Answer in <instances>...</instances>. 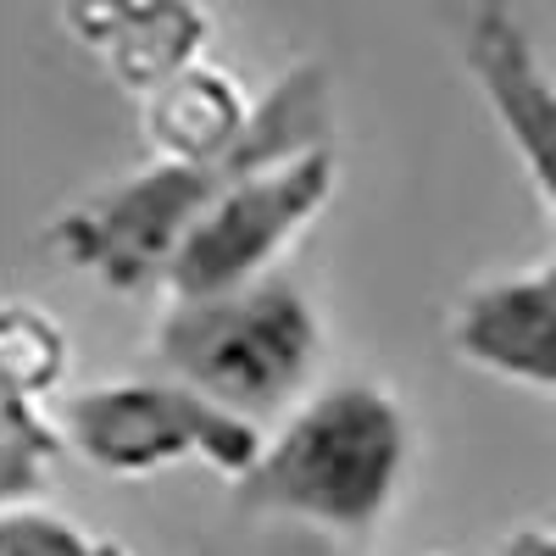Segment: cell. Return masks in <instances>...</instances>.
<instances>
[{"instance_id":"obj_1","label":"cell","mask_w":556,"mask_h":556,"mask_svg":"<svg viewBox=\"0 0 556 556\" xmlns=\"http://www.w3.org/2000/svg\"><path fill=\"white\" fill-rule=\"evenodd\" d=\"M406 456V406L379 379H334L278 417L256 468L240 479V501L312 534L362 540L395 506Z\"/></svg>"},{"instance_id":"obj_2","label":"cell","mask_w":556,"mask_h":556,"mask_svg":"<svg viewBox=\"0 0 556 556\" xmlns=\"http://www.w3.org/2000/svg\"><path fill=\"white\" fill-rule=\"evenodd\" d=\"M312 146H329V117H323V78L312 67H301L273 89L267 106H256L251 146L240 156H228V162L156 156L146 173H134V178L112 184L106 195H89L78 212H67L51 240L73 267L101 273L117 290H139L151 278L167 285V267H173L184 235L195 228V217L212 206V195L228 178L256 162L312 151Z\"/></svg>"},{"instance_id":"obj_3","label":"cell","mask_w":556,"mask_h":556,"mask_svg":"<svg viewBox=\"0 0 556 556\" xmlns=\"http://www.w3.org/2000/svg\"><path fill=\"white\" fill-rule=\"evenodd\" d=\"M151 356L167 379L262 424V417H290L312 395L323 323L295 285L262 278L228 295L173 301L156 323Z\"/></svg>"},{"instance_id":"obj_4","label":"cell","mask_w":556,"mask_h":556,"mask_svg":"<svg viewBox=\"0 0 556 556\" xmlns=\"http://www.w3.org/2000/svg\"><path fill=\"white\" fill-rule=\"evenodd\" d=\"M56 424L67 434V451L112 479H151L178 462H201L240 484L267 445L262 424L235 417L167 374L89 384L62 401Z\"/></svg>"},{"instance_id":"obj_5","label":"cell","mask_w":556,"mask_h":556,"mask_svg":"<svg viewBox=\"0 0 556 556\" xmlns=\"http://www.w3.org/2000/svg\"><path fill=\"white\" fill-rule=\"evenodd\" d=\"M334 178H340V162L329 146L235 173L212 195V206L195 217V228L184 235L167 267L173 301L228 295V290L273 278L285 251L301 240V228H312L317 212L334 201Z\"/></svg>"},{"instance_id":"obj_6","label":"cell","mask_w":556,"mask_h":556,"mask_svg":"<svg viewBox=\"0 0 556 556\" xmlns=\"http://www.w3.org/2000/svg\"><path fill=\"white\" fill-rule=\"evenodd\" d=\"M462 62H468L513 156L523 162L540 206L556 223V78L545 73L529 34L495 0H479L462 28Z\"/></svg>"},{"instance_id":"obj_7","label":"cell","mask_w":556,"mask_h":556,"mask_svg":"<svg viewBox=\"0 0 556 556\" xmlns=\"http://www.w3.org/2000/svg\"><path fill=\"white\" fill-rule=\"evenodd\" d=\"M445 340L479 374L556 395V251L473 285L451 306Z\"/></svg>"},{"instance_id":"obj_8","label":"cell","mask_w":556,"mask_h":556,"mask_svg":"<svg viewBox=\"0 0 556 556\" xmlns=\"http://www.w3.org/2000/svg\"><path fill=\"white\" fill-rule=\"evenodd\" d=\"M73 34L112 62L117 84L156 96L162 84L190 73L206 45V17L195 0H67Z\"/></svg>"},{"instance_id":"obj_9","label":"cell","mask_w":556,"mask_h":556,"mask_svg":"<svg viewBox=\"0 0 556 556\" xmlns=\"http://www.w3.org/2000/svg\"><path fill=\"white\" fill-rule=\"evenodd\" d=\"M251 128L256 106L245 101L235 73H217L206 62L178 73L146 101V134L167 162H228L251 146Z\"/></svg>"},{"instance_id":"obj_10","label":"cell","mask_w":556,"mask_h":556,"mask_svg":"<svg viewBox=\"0 0 556 556\" xmlns=\"http://www.w3.org/2000/svg\"><path fill=\"white\" fill-rule=\"evenodd\" d=\"M0 367H7V395H23V401L51 395L67 374V340L56 329V317L28 301H12L0 312Z\"/></svg>"},{"instance_id":"obj_11","label":"cell","mask_w":556,"mask_h":556,"mask_svg":"<svg viewBox=\"0 0 556 556\" xmlns=\"http://www.w3.org/2000/svg\"><path fill=\"white\" fill-rule=\"evenodd\" d=\"M67 451V434L56 417H45L39 401L7 395V445H0V484H7V506L39 501V490L51 484L56 456Z\"/></svg>"},{"instance_id":"obj_12","label":"cell","mask_w":556,"mask_h":556,"mask_svg":"<svg viewBox=\"0 0 556 556\" xmlns=\"http://www.w3.org/2000/svg\"><path fill=\"white\" fill-rule=\"evenodd\" d=\"M0 556H128V551L96 529H84L78 518L56 513V506L28 501V506H7Z\"/></svg>"},{"instance_id":"obj_13","label":"cell","mask_w":556,"mask_h":556,"mask_svg":"<svg viewBox=\"0 0 556 556\" xmlns=\"http://www.w3.org/2000/svg\"><path fill=\"white\" fill-rule=\"evenodd\" d=\"M506 556H556V540H551V534H523Z\"/></svg>"}]
</instances>
